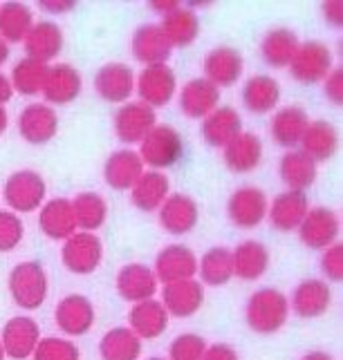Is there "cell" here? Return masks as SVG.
<instances>
[{
  "mask_svg": "<svg viewBox=\"0 0 343 360\" xmlns=\"http://www.w3.org/2000/svg\"><path fill=\"white\" fill-rule=\"evenodd\" d=\"M332 304V289L323 280H303L292 295V309L301 318H318Z\"/></svg>",
  "mask_w": 343,
  "mask_h": 360,
  "instance_id": "24",
  "label": "cell"
},
{
  "mask_svg": "<svg viewBox=\"0 0 343 360\" xmlns=\"http://www.w3.org/2000/svg\"><path fill=\"white\" fill-rule=\"evenodd\" d=\"M101 360H137L142 356V340L128 327L110 329L99 342Z\"/></svg>",
  "mask_w": 343,
  "mask_h": 360,
  "instance_id": "39",
  "label": "cell"
},
{
  "mask_svg": "<svg viewBox=\"0 0 343 360\" xmlns=\"http://www.w3.org/2000/svg\"><path fill=\"white\" fill-rule=\"evenodd\" d=\"M7 56H9V45L3 41V39H0V65H3L5 63V60H7Z\"/></svg>",
  "mask_w": 343,
  "mask_h": 360,
  "instance_id": "56",
  "label": "cell"
},
{
  "mask_svg": "<svg viewBox=\"0 0 343 360\" xmlns=\"http://www.w3.org/2000/svg\"><path fill=\"white\" fill-rule=\"evenodd\" d=\"M47 193L45 179L36 170H16L9 175L3 188L5 202L16 210V213H34L43 206Z\"/></svg>",
  "mask_w": 343,
  "mask_h": 360,
  "instance_id": "4",
  "label": "cell"
},
{
  "mask_svg": "<svg viewBox=\"0 0 343 360\" xmlns=\"http://www.w3.org/2000/svg\"><path fill=\"white\" fill-rule=\"evenodd\" d=\"M231 262H234V276L244 282H254L265 276L269 266V251L263 242L244 240L231 251Z\"/></svg>",
  "mask_w": 343,
  "mask_h": 360,
  "instance_id": "32",
  "label": "cell"
},
{
  "mask_svg": "<svg viewBox=\"0 0 343 360\" xmlns=\"http://www.w3.org/2000/svg\"><path fill=\"white\" fill-rule=\"evenodd\" d=\"M34 360H81V352L75 342L66 338H41L34 349Z\"/></svg>",
  "mask_w": 343,
  "mask_h": 360,
  "instance_id": "44",
  "label": "cell"
},
{
  "mask_svg": "<svg viewBox=\"0 0 343 360\" xmlns=\"http://www.w3.org/2000/svg\"><path fill=\"white\" fill-rule=\"evenodd\" d=\"M323 16L328 20V25H335V27H341L343 25V3L341 0H328L323 3Z\"/></svg>",
  "mask_w": 343,
  "mask_h": 360,
  "instance_id": "50",
  "label": "cell"
},
{
  "mask_svg": "<svg viewBox=\"0 0 343 360\" xmlns=\"http://www.w3.org/2000/svg\"><path fill=\"white\" fill-rule=\"evenodd\" d=\"M34 27V14L25 3L0 5V39L5 43H20Z\"/></svg>",
  "mask_w": 343,
  "mask_h": 360,
  "instance_id": "38",
  "label": "cell"
},
{
  "mask_svg": "<svg viewBox=\"0 0 343 360\" xmlns=\"http://www.w3.org/2000/svg\"><path fill=\"white\" fill-rule=\"evenodd\" d=\"M135 90H137L142 103L155 108L166 105L177 92V79L175 72L168 63L159 65H146L139 77L135 79Z\"/></svg>",
  "mask_w": 343,
  "mask_h": 360,
  "instance_id": "6",
  "label": "cell"
},
{
  "mask_svg": "<svg viewBox=\"0 0 343 360\" xmlns=\"http://www.w3.org/2000/svg\"><path fill=\"white\" fill-rule=\"evenodd\" d=\"M220 90L204 77L191 79L180 90V110L189 119H204L218 108Z\"/></svg>",
  "mask_w": 343,
  "mask_h": 360,
  "instance_id": "22",
  "label": "cell"
},
{
  "mask_svg": "<svg viewBox=\"0 0 343 360\" xmlns=\"http://www.w3.org/2000/svg\"><path fill=\"white\" fill-rule=\"evenodd\" d=\"M202 360H240V358H238V352L231 345L216 342L211 347H206Z\"/></svg>",
  "mask_w": 343,
  "mask_h": 360,
  "instance_id": "49",
  "label": "cell"
},
{
  "mask_svg": "<svg viewBox=\"0 0 343 360\" xmlns=\"http://www.w3.org/2000/svg\"><path fill=\"white\" fill-rule=\"evenodd\" d=\"M206 342L198 333H182L168 347V360H202Z\"/></svg>",
  "mask_w": 343,
  "mask_h": 360,
  "instance_id": "45",
  "label": "cell"
},
{
  "mask_svg": "<svg viewBox=\"0 0 343 360\" xmlns=\"http://www.w3.org/2000/svg\"><path fill=\"white\" fill-rule=\"evenodd\" d=\"M299 47V36L287 27H274L263 36L261 54L267 65L272 68H289L294 52Z\"/></svg>",
  "mask_w": 343,
  "mask_h": 360,
  "instance_id": "37",
  "label": "cell"
},
{
  "mask_svg": "<svg viewBox=\"0 0 343 360\" xmlns=\"http://www.w3.org/2000/svg\"><path fill=\"white\" fill-rule=\"evenodd\" d=\"M0 360H5V349H3V342H0Z\"/></svg>",
  "mask_w": 343,
  "mask_h": 360,
  "instance_id": "57",
  "label": "cell"
},
{
  "mask_svg": "<svg viewBox=\"0 0 343 360\" xmlns=\"http://www.w3.org/2000/svg\"><path fill=\"white\" fill-rule=\"evenodd\" d=\"M61 259L68 271H72L75 276H90L99 269L104 259V244L99 240V235L79 231L75 235H70L61 251Z\"/></svg>",
  "mask_w": 343,
  "mask_h": 360,
  "instance_id": "5",
  "label": "cell"
},
{
  "mask_svg": "<svg viewBox=\"0 0 343 360\" xmlns=\"http://www.w3.org/2000/svg\"><path fill=\"white\" fill-rule=\"evenodd\" d=\"M81 74L70 63H56L47 72V79L43 85V96L50 103L66 105L72 103L81 94Z\"/></svg>",
  "mask_w": 343,
  "mask_h": 360,
  "instance_id": "27",
  "label": "cell"
},
{
  "mask_svg": "<svg viewBox=\"0 0 343 360\" xmlns=\"http://www.w3.org/2000/svg\"><path fill=\"white\" fill-rule=\"evenodd\" d=\"M162 30L166 34V39L170 41L173 47H185L191 45L200 34V20L193 14L189 7H177L175 11L164 16Z\"/></svg>",
  "mask_w": 343,
  "mask_h": 360,
  "instance_id": "40",
  "label": "cell"
},
{
  "mask_svg": "<svg viewBox=\"0 0 343 360\" xmlns=\"http://www.w3.org/2000/svg\"><path fill=\"white\" fill-rule=\"evenodd\" d=\"M11 96H14V85L7 79V74L0 72V105H5Z\"/></svg>",
  "mask_w": 343,
  "mask_h": 360,
  "instance_id": "52",
  "label": "cell"
},
{
  "mask_svg": "<svg viewBox=\"0 0 343 360\" xmlns=\"http://www.w3.org/2000/svg\"><path fill=\"white\" fill-rule=\"evenodd\" d=\"M7 123H9V117H7V110L5 105H0V134L7 130Z\"/></svg>",
  "mask_w": 343,
  "mask_h": 360,
  "instance_id": "55",
  "label": "cell"
},
{
  "mask_svg": "<svg viewBox=\"0 0 343 360\" xmlns=\"http://www.w3.org/2000/svg\"><path fill=\"white\" fill-rule=\"evenodd\" d=\"M310 126V117L303 108L299 105H287L272 117L269 130H272V139L283 146V148H294L299 146L305 130Z\"/></svg>",
  "mask_w": 343,
  "mask_h": 360,
  "instance_id": "33",
  "label": "cell"
},
{
  "mask_svg": "<svg viewBox=\"0 0 343 360\" xmlns=\"http://www.w3.org/2000/svg\"><path fill=\"white\" fill-rule=\"evenodd\" d=\"M278 175L289 191L305 193V188H310L316 181L318 168L316 161L310 159L303 150H287L278 164Z\"/></svg>",
  "mask_w": 343,
  "mask_h": 360,
  "instance_id": "36",
  "label": "cell"
},
{
  "mask_svg": "<svg viewBox=\"0 0 343 360\" xmlns=\"http://www.w3.org/2000/svg\"><path fill=\"white\" fill-rule=\"evenodd\" d=\"M151 7L155 11H159V14H170V11H175L180 7L177 0H151Z\"/></svg>",
  "mask_w": 343,
  "mask_h": 360,
  "instance_id": "53",
  "label": "cell"
},
{
  "mask_svg": "<svg viewBox=\"0 0 343 360\" xmlns=\"http://www.w3.org/2000/svg\"><path fill=\"white\" fill-rule=\"evenodd\" d=\"M202 139L211 148H225L234 136L242 132V119L231 105L216 108L209 117L202 119Z\"/></svg>",
  "mask_w": 343,
  "mask_h": 360,
  "instance_id": "29",
  "label": "cell"
},
{
  "mask_svg": "<svg viewBox=\"0 0 343 360\" xmlns=\"http://www.w3.org/2000/svg\"><path fill=\"white\" fill-rule=\"evenodd\" d=\"M292 77L301 83H316L323 81L330 70H332V52L321 41L299 43L294 58L289 63Z\"/></svg>",
  "mask_w": 343,
  "mask_h": 360,
  "instance_id": "7",
  "label": "cell"
},
{
  "mask_svg": "<svg viewBox=\"0 0 343 360\" xmlns=\"http://www.w3.org/2000/svg\"><path fill=\"white\" fill-rule=\"evenodd\" d=\"M54 320L68 336H85L94 325V307L85 295L70 293L56 304Z\"/></svg>",
  "mask_w": 343,
  "mask_h": 360,
  "instance_id": "14",
  "label": "cell"
},
{
  "mask_svg": "<svg viewBox=\"0 0 343 360\" xmlns=\"http://www.w3.org/2000/svg\"><path fill=\"white\" fill-rule=\"evenodd\" d=\"M128 325H130L128 329L139 340H155L168 327V311L155 297L144 302H135L128 314Z\"/></svg>",
  "mask_w": 343,
  "mask_h": 360,
  "instance_id": "21",
  "label": "cell"
},
{
  "mask_svg": "<svg viewBox=\"0 0 343 360\" xmlns=\"http://www.w3.org/2000/svg\"><path fill=\"white\" fill-rule=\"evenodd\" d=\"M132 56L144 65H159L166 63L170 52H173V45L166 39V34L162 30V25H142L137 32L132 34L130 41Z\"/></svg>",
  "mask_w": 343,
  "mask_h": 360,
  "instance_id": "18",
  "label": "cell"
},
{
  "mask_svg": "<svg viewBox=\"0 0 343 360\" xmlns=\"http://www.w3.org/2000/svg\"><path fill=\"white\" fill-rule=\"evenodd\" d=\"M301 360H335V358L325 352H310V354H305Z\"/></svg>",
  "mask_w": 343,
  "mask_h": 360,
  "instance_id": "54",
  "label": "cell"
},
{
  "mask_svg": "<svg viewBox=\"0 0 343 360\" xmlns=\"http://www.w3.org/2000/svg\"><path fill=\"white\" fill-rule=\"evenodd\" d=\"M339 233H341L339 217L335 210H330L325 206L310 208L299 224L301 242L308 248H314V251H323V248L332 246L339 240Z\"/></svg>",
  "mask_w": 343,
  "mask_h": 360,
  "instance_id": "8",
  "label": "cell"
},
{
  "mask_svg": "<svg viewBox=\"0 0 343 360\" xmlns=\"http://www.w3.org/2000/svg\"><path fill=\"white\" fill-rule=\"evenodd\" d=\"M198 204L185 193H170L159 206V224L170 235H187L198 224Z\"/></svg>",
  "mask_w": 343,
  "mask_h": 360,
  "instance_id": "16",
  "label": "cell"
},
{
  "mask_svg": "<svg viewBox=\"0 0 343 360\" xmlns=\"http://www.w3.org/2000/svg\"><path fill=\"white\" fill-rule=\"evenodd\" d=\"M170 195V181L162 170H149L142 172V177L135 181L130 188V202L144 213L157 210Z\"/></svg>",
  "mask_w": 343,
  "mask_h": 360,
  "instance_id": "31",
  "label": "cell"
},
{
  "mask_svg": "<svg viewBox=\"0 0 343 360\" xmlns=\"http://www.w3.org/2000/svg\"><path fill=\"white\" fill-rule=\"evenodd\" d=\"M267 195L258 186H240L229 197L227 213L238 229H256L267 217Z\"/></svg>",
  "mask_w": 343,
  "mask_h": 360,
  "instance_id": "9",
  "label": "cell"
},
{
  "mask_svg": "<svg viewBox=\"0 0 343 360\" xmlns=\"http://www.w3.org/2000/svg\"><path fill=\"white\" fill-rule=\"evenodd\" d=\"M223 150L227 168L234 172H251L263 161V141L254 132H240Z\"/></svg>",
  "mask_w": 343,
  "mask_h": 360,
  "instance_id": "30",
  "label": "cell"
},
{
  "mask_svg": "<svg viewBox=\"0 0 343 360\" xmlns=\"http://www.w3.org/2000/svg\"><path fill=\"white\" fill-rule=\"evenodd\" d=\"M47 72H50V65L47 63H39L34 58H23L11 70V85H14V92H20L23 96H34L43 92V85L47 79Z\"/></svg>",
  "mask_w": 343,
  "mask_h": 360,
  "instance_id": "43",
  "label": "cell"
},
{
  "mask_svg": "<svg viewBox=\"0 0 343 360\" xmlns=\"http://www.w3.org/2000/svg\"><path fill=\"white\" fill-rule=\"evenodd\" d=\"M168 316L175 318H191L200 311L204 304V287L198 280H180L164 284L162 289V300Z\"/></svg>",
  "mask_w": 343,
  "mask_h": 360,
  "instance_id": "15",
  "label": "cell"
},
{
  "mask_svg": "<svg viewBox=\"0 0 343 360\" xmlns=\"http://www.w3.org/2000/svg\"><path fill=\"white\" fill-rule=\"evenodd\" d=\"M94 90L108 103H126L135 92V72L126 63H106L94 77Z\"/></svg>",
  "mask_w": 343,
  "mask_h": 360,
  "instance_id": "20",
  "label": "cell"
},
{
  "mask_svg": "<svg viewBox=\"0 0 343 360\" xmlns=\"http://www.w3.org/2000/svg\"><path fill=\"white\" fill-rule=\"evenodd\" d=\"M325 81V96L328 101H332L337 105L343 103V70H330V74L323 79Z\"/></svg>",
  "mask_w": 343,
  "mask_h": 360,
  "instance_id": "48",
  "label": "cell"
},
{
  "mask_svg": "<svg viewBox=\"0 0 343 360\" xmlns=\"http://www.w3.org/2000/svg\"><path fill=\"white\" fill-rule=\"evenodd\" d=\"M25 226L23 219L11 210H0V253H9L20 244Z\"/></svg>",
  "mask_w": 343,
  "mask_h": 360,
  "instance_id": "46",
  "label": "cell"
},
{
  "mask_svg": "<svg viewBox=\"0 0 343 360\" xmlns=\"http://www.w3.org/2000/svg\"><path fill=\"white\" fill-rule=\"evenodd\" d=\"M280 101V83L267 74H256L242 85V103L254 115H267Z\"/></svg>",
  "mask_w": 343,
  "mask_h": 360,
  "instance_id": "34",
  "label": "cell"
},
{
  "mask_svg": "<svg viewBox=\"0 0 343 360\" xmlns=\"http://www.w3.org/2000/svg\"><path fill=\"white\" fill-rule=\"evenodd\" d=\"M72 210H75L77 229L88 231V233L101 229L108 217L106 200L99 193H79L75 200H72Z\"/></svg>",
  "mask_w": 343,
  "mask_h": 360,
  "instance_id": "42",
  "label": "cell"
},
{
  "mask_svg": "<svg viewBox=\"0 0 343 360\" xmlns=\"http://www.w3.org/2000/svg\"><path fill=\"white\" fill-rule=\"evenodd\" d=\"M155 126V110L142 101H126L115 112V134L121 143H142Z\"/></svg>",
  "mask_w": 343,
  "mask_h": 360,
  "instance_id": "10",
  "label": "cell"
},
{
  "mask_svg": "<svg viewBox=\"0 0 343 360\" xmlns=\"http://www.w3.org/2000/svg\"><path fill=\"white\" fill-rule=\"evenodd\" d=\"M75 0H41V7L50 14H66V11L75 9Z\"/></svg>",
  "mask_w": 343,
  "mask_h": 360,
  "instance_id": "51",
  "label": "cell"
},
{
  "mask_svg": "<svg viewBox=\"0 0 343 360\" xmlns=\"http://www.w3.org/2000/svg\"><path fill=\"white\" fill-rule=\"evenodd\" d=\"M39 226L43 235H47L50 240H68L70 235L77 233V219L75 210H72V202L66 197H56L43 204Z\"/></svg>",
  "mask_w": 343,
  "mask_h": 360,
  "instance_id": "28",
  "label": "cell"
},
{
  "mask_svg": "<svg viewBox=\"0 0 343 360\" xmlns=\"http://www.w3.org/2000/svg\"><path fill=\"white\" fill-rule=\"evenodd\" d=\"M157 284L159 282L155 278V271L146 264H139V262L121 266L117 273V280H115L117 293L132 304L151 300V297L157 293Z\"/></svg>",
  "mask_w": 343,
  "mask_h": 360,
  "instance_id": "19",
  "label": "cell"
},
{
  "mask_svg": "<svg viewBox=\"0 0 343 360\" xmlns=\"http://www.w3.org/2000/svg\"><path fill=\"white\" fill-rule=\"evenodd\" d=\"M308 210H310L308 195L301 191H285V193H280L272 202V206L267 208V215H269V221H272L274 229L289 233L294 229H299V224L303 221Z\"/></svg>",
  "mask_w": 343,
  "mask_h": 360,
  "instance_id": "25",
  "label": "cell"
},
{
  "mask_svg": "<svg viewBox=\"0 0 343 360\" xmlns=\"http://www.w3.org/2000/svg\"><path fill=\"white\" fill-rule=\"evenodd\" d=\"M182 155H185V141H182V134L173 126H155L142 139L139 157L144 166L149 164L153 170L175 166Z\"/></svg>",
  "mask_w": 343,
  "mask_h": 360,
  "instance_id": "3",
  "label": "cell"
},
{
  "mask_svg": "<svg viewBox=\"0 0 343 360\" xmlns=\"http://www.w3.org/2000/svg\"><path fill=\"white\" fill-rule=\"evenodd\" d=\"M149 360H164V358H149Z\"/></svg>",
  "mask_w": 343,
  "mask_h": 360,
  "instance_id": "58",
  "label": "cell"
},
{
  "mask_svg": "<svg viewBox=\"0 0 343 360\" xmlns=\"http://www.w3.org/2000/svg\"><path fill=\"white\" fill-rule=\"evenodd\" d=\"M321 271L330 282L343 280V244L335 242L332 246L323 248L321 255Z\"/></svg>",
  "mask_w": 343,
  "mask_h": 360,
  "instance_id": "47",
  "label": "cell"
},
{
  "mask_svg": "<svg viewBox=\"0 0 343 360\" xmlns=\"http://www.w3.org/2000/svg\"><path fill=\"white\" fill-rule=\"evenodd\" d=\"M142 172H144V161L139 153L121 148V150H115L106 159L104 179L115 191H130L135 181L142 177Z\"/></svg>",
  "mask_w": 343,
  "mask_h": 360,
  "instance_id": "23",
  "label": "cell"
},
{
  "mask_svg": "<svg viewBox=\"0 0 343 360\" xmlns=\"http://www.w3.org/2000/svg\"><path fill=\"white\" fill-rule=\"evenodd\" d=\"M58 130L56 110L47 103H30L18 115V132L32 146H43L52 141Z\"/></svg>",
  "mask_w": 343,
  "mask_h": 360,
  "instance_id": "12",
  "label": "cell"
},
{
  "mask_svg": "<svg viewBox=\"0 0 343 360\" xmlns=\"http://www.w3.org/2000/svg\"><path fill=\"white\" fill-rule=\"evenodd\" d=\"M289 316V300L285 297L283 291L265 287L251 293L249 302H247V325L256 333H276L280 327L287 322Z\"/></svg>",
  "mask_w": 343,
  "mask_h": 360,
  "instance_id": "1",
  "label": "cell"
},
{
  "mask_svg": "<svg viewBox=\"0 0 343 360\" xmlns=\"http://www.w3.org/2000/svg\"><path fill=\"white\" fill-rule=\"evenodd\" d=\"M242 68H244V60H242L240 52L229 45H220V47L211 49L202 63L204 79L211 81L218 90L231 88L234 83H238Z\"/></svg>",
  "mask_w": 343,
  "mask_h": 360,
  "instance_id": "17",
  "label": "cell"
},
{
  "mask_svg": "<svg viewBox=\"0 0 343 360\" xmlns=\"http://www.w3.org/2000/svg\"><path fill=\"white\" fill-rule=\"evenodd\" d=\"M7 289L11 300L23 309H34L43 307L47 289H50V282H47V273L43 264L39 262H20L11 269L9 280H7Z\"/></svg>",
  "mask_w": 343,
  "mask_h": 360,
  "instance_id": "2",
  "label": "cell"
},
{
  "mask_svg": "<svg viewBox=\"0 0 343 360\" xmlns=\"http://www.w3.org/2000/svg\"><path fill=\"white\" fill-rule=\"evenodd\" d=\"M153 271L157 282L164 284L191 280L198 273V257L185 244H168L157 253Z\"/></svg>",
  "mask_w": 343,
  "mask_h": 360,
  "instance_id": "11",
  "label": "cell"
},
{
  "mask_svg": "<svg viewBox=\"0 0 343 360\" xmlns=\"http://www.w3.org/2000/svg\"><path fill=\"white\" fill-rule=\"evenodd\" d=\"M301 150L308 155L310 159L318 161H328L332 159L335 153L339 150V132L330 121H310L308 130H305L303 139H301Z\"/></svg>",
  "mask_w": 343,
  "mask_h": 360,
  "instance_id": "35",
  "label": "cell"
},
{
  "mask_svg": "<svg viewBox=\"0 0 343 360\" xmlns=\"http://www.w3.org/2000/svg\"><path fill=\"white\" fill-rule=\"evenodd\" d=\"M198 273L204 284L209 287H223L234 278V262H231V251L225 246L209 248L198 262Z\"/></svg>",
  "mask_w": 343,
  "mask_h": 360,
  "instance_id": "41",
  "label": "cell"
},
{
  "mask_svg": "<svg viewBox=\"0 0 343 360\" xmlns=\"http://www.w3.org/2000/svg\"><path fill=\"white\" fill-rule=\"evenodd\" d=\"M41 340V329L36 325V320L27 316H16L7 320L0 333V342H3L5 356L11 360H25L34 354L36 345Z\"/></svg>",
  "mask_w": 343,
  "mask_h": 360,
  "instance_id": "13",
  "label": "cell"
},
{
  "mask_svg": "<svg viewBox=\"0 0 343 360\" xmlns=\"http://www.w3.org/2000/svg\"><path fill=\"white\" fill-rule=\"evenodd\" d=\"M63 49V32L52 20H39L25 36V52L27 58L39 63H50Z\"/></svg>",
  "mask_w": 343,
  "mask_h": 360,
  "instance_id": "26",
  "label": "cell"
}]
</instances>
